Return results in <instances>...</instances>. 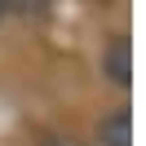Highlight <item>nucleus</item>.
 <instances>
[{
	"mask_svg": "<svg viewBox=\"0 0 146 146\" xmlns=\"http://www.w3.org/2000/svg\"><path fill=\"white\" fill-rule=\"evenodd\" d=\"M0 18H5V0H0Z\"/></svg>",
	"mask_w": 146,
	"mask_h": 146,
	"instance_id": "obj_3",
	"label": "nucleus"
},
{
	"mask_svg": "<svg viewBox=\"0 0 146 146\" xmlns=\"http://www.w3.org/2000/svg\"><path fill=\"white\" fill-rule=\"evenodd\" d=\"M98 146H133V115H128V106H115L98 124Z\"/></svg>",
	"mask_w": 146,
	"mask_h": 146,
	"instance_id": "obj_2",
	"label": "nucleus"
},
{
	"mask_svg": "<svg viewBox=\"0 0 146 146\" xmlns=\"http://www.w3.org/2000/svg\"><path fill=\"white\" fill-rule=\"evenodd\" d=\"M102 75H106L115 89H128V84H133V44H128L124 31H115V36L102 44Z\"/></svg>",
	"mask_w": 146,
	"mask_h": 146,
	"instance_id": "obj_1",
	"label": "nucleus"
}]
</instances>
